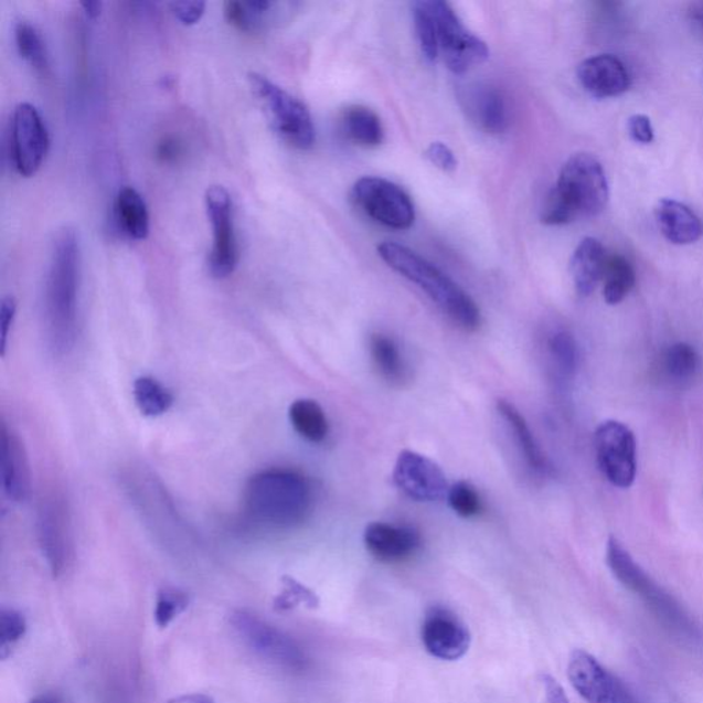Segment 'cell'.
Returning <instances> with one entry per match:
<instances>
[{"label": "cell", "instance_id": "6da1fadb", "mask_svg": "<svg viewBox=\"0 0 703 703\" xmlns=\"http://www.w3.org/2000/svg\"><path fill=\"white\" fill-rule=\"evenodd\" d=\"M609 201V183L604 167L588 153L572 156L562 167L558 182L550 191L542 222L564 226L578 217L598 216Z\"/></svg>", "mask_w": 703, "mask_h": 703}, {"label": "cell", "instance_id": "7a4b0ae2", "mask_svg": "<svg viewBox=\"0 0 703 703\" xmlns=\"http://www.w3.org/2000/svg\"><path fill=\"white\" fill-rule=\"evenodd\" d=\"M78 274L77 236L72 228H64L55 236L46 289L50 339L60 353L72 350L76 340Z\"/></svg>", "mask_w": 703, "mask_h": 703}, {"label": "cell", "instance_id": "3957f363", "mask_svg": "<svg viewBox=\"0 0 703 703\" xmlns=\"http://www.w3.org/2000/svg\"><path fill=\"white\" fill-rule=\"evenodd\" d=\"M379 255L387 266L424 290L427 297L459 328H480V308L472 298L430 262L396 242L379 245Z\"/></svg>", "mask_w": 703, "mask_h": 703}, {"label": "cell", "instance_id": "277c9868", "mask_svg": "<svg viewBox=\"0 0 703 703\" xmlns=\"http://www.w3.org/2000/svg\"><path fill=\"white\" fill-rule=\"evenodd\" d=\"M245 505L252 519L263 525L295 528L311 514L312 486L300 472L262 471L247 482Z\"/></svg>", "mask_w": 703, "mask_h": 703}, {"label": "cell", "instance_id": "5b68a950", "mask_svg": "<svg viewBox=\"0 0 703 703\" xmlns=\"http://www.w3.org/2000/svg\"><path fill=\"white\" fill-rule=\"evenodd\" d=\"M606 561L621 586L637 595L663 628L684 639L700 637L699 627L684 607L647 575L616 537L607 543Z\"/></svg>", "mask_w": 703, "mask_h": 703}, {"label": "cell", "instance_id": "8992f818", "mask_svg": "<svg viewBox=\"0 0 703 703\" xmlns=\"http://www.w3.org/2000/svg\"><path fill=\"white\" fill-rule=\"evenodd\" d=\"M249 82L275 131L296 149H311L315 143V126L307 106L258 73H251Z\"/></svg>", "mask_w": 703, "mask_h": 703}, {"label": "cell", "instance_id": "52a82bcc", "mask_svg": "<svg viewBox=\"0 0 703 703\" xmlns=\"http://www.w3.org/2000/svg\"><path fill=\"white\" fill-rule=\"evenodd\" d=\"M437 28L438 50L449 71L464 75L489 57L487 43L471 33L452 6L443 0H426Z\"/></svg>", "mask_w": 703, "mask_h": 703}, {"label": "cell", "instance_id": "ba28073f", "mask_svg": "<svg viewBox=\"0 0 703 703\" xmlns=\"http://www.w3.org/2000/svg\"><path fill=\"white\" fill-rule=\"evenodd\" d=\"M352 201L365 216L387 228L407 230L415 221L409 195L391 180L365 177L352 189Z\"/></svg>", "mask_w": 703, "mask_h": 703}, {"label": "cell", "instance_id": "9c48e42d", "mask_svg": "<svg viewBox=\"0 0 703 703\" xmlns=\"http://www.w3.org/2000/svg\"><path fill=\"white\" fill-rule=\"evenodd\" d=\"M232 624L242 642L264 660L289 671H302L307 667V657L295 640L256 615L235 611Z\"/></svg>", "mask_w": 703, "mask_h": 703}, {"label": "cell", "instance_id": "30bf717a", "mask_svg": "<svg viewBox=\"0 0 703 703\" xmlns=\"http://www.w3.org/2000/svg\"><path fill=\"white\" fill-rule=\"evenodd\" d=\"M595 451L606 480L629 488L637 478V440L631 429L618 420H606L595 432Z\"/></svg>", "mask_w": 703, "mask_h": 703}, {"label": "cell", "instance_id": "8fae6325", "mask_svg": "<svg viewBox=\"0 0 703 703\" xmlns=\"http://www.w3.org/2000/svg\"><path fill=\"white\" fill-rule=\"evenodd\" d=\"M205 204L213 230V244L207 260L210 271L213 278H227L238 264L232 196L223 185H211L206 190Z\"/></svg>", "mask_w": 703, "mask_h": 703}, {"label": "cell", "instance_id": "7c38bea8", "mask_svg": "<svg viewBox=\"0 0 703 703\" xmlns=\"http://www.w3.org/2000/svg\"><path fill=\"white\" fill-rule=\"evenodd\" d=\"M50 138L46 124L35 106L20 104L11 121V156L17 172L31 178L42 167L49 151Z\"/></svg>", "mask_w": 703, "mask_h": 703}, {"label": "cell", "instance_id": "4fadbf2b", "mask_svg": "<svg viewBox=\"0 0 703 703\" xmlns=\"http://www.w3.org/2000/svg\"><path fill=\"white\" fill-rule=\"evenodd\" d=\"M393 482L416 502H441L451 488L440 466L408 449L397 457Z\"/></svg>", "mask_w": 703, "mask_h": 703}, {"label": "cell", "instance_id": "5bb4252c", "mask_svg": "<svg viewBox=\"0 0 703 703\" xmlns=\"http://www.w3.org/2000/svg\"><path fill=\"white\" fill-rule=\"evenodd\" d=\"M422 643L432 657L441 661H457L468 654L471 645L469 628L452 611L432 607L422 624Z\"/></svg>", "mask_w": 703, "mask_h": 703}, {"label": "cell", "instance_id": "9a60e30c", "mask_svg": "<svg viewBox=\"0 0 703 703\" xmlns=\"http://www.w3.org/2000/svg\"><path fill=\"white\" fill-rule=\"evenodd\" d=\"M567 678L573 689L588 703H616L627 688L622 680L601 665L584 650L572 652L567 663Z\"/></svg>", "mask_w": 703, "mask_h": 703}, {"label": "cell", "instance_id": "2e32d148", "mask_svg": "<svg viewBox=\"0 0 703 703\" xmlns=\"http://www.w3.org/2000/svg\"><path fill=\"white\" fill-rule=\"evenodd\" d=\"M470 120L483 132L499 135L510 126V106L502 89L488 83H476L460 94Z\"/></svg>", "mask_w": 703, "mask_h": 703}, {"label": "cell", "instance_id": "e0dca14e", "mask_svg": "<svg viewBox=\"0 0 703 703\" xmlns=\"http://www.w3.org/2000/svg\"><path fill=\"white\" fill-rule=\"evenodd\" d=\"M39 540L54 576L65 569L70 555V519L58 499H47L39 510Z\"/></svg>", "mask_w": 703, "mask_h": 703}, {"label": "cell", "instance_id": "ac0fdd59", "mask_svg": "<svg viewBox=\"0 0 703 703\" xmlns=\"http://www.w3.org/2000/svg\"><path fill=\"white\" fill-rule=\"evenodd\" d=\"M577 78L590 97H620L631 87V76L621 60L610 54L596 55L577 67Z\"/></svg>", "mask_w": 703, "mask_h": 703}, {"label": "cell", "instance_id": "d6986e66", "mask_svg": "<svg viewBox=\"0 0 703 703\" xmlns=\"http://www.w3.org/2000/svg\"><path fill=\"white\" fill-rule=\"evenodd\" d=\"M364 545L376 561L397 564L413 556L420 547V536L415 529L373 522L364 531Z\"/></svg>", "mask_w": 703, "mask_h": 703}, {"label": "cell", "instance_id": "ffe728a7", "mask_svg": "<svg viewBox=\"0 0 703 703\" xmlns=\"http://www.w3.org/2000/svg\"><path fill=\"white\" fill-rule=\"evenodd\" d=\"M2 478L6 494L13 502H24L30 497V462L19 436L2 426Z\"/></svg>", "mask_w": 703, "mask_h": 703}, {"label": "cell", "instance_id": "44dd1931", "mask_svg": "<svg viewBox=\"0 0 703 703\" xmlns=\"http://www.w3.org/2000/svg\"><path fill=\"white\" fill-rule=\"evenodd\" d=\"M656 221L661 233L674 245H690L701 239L703 224L688 205L674 200H661L656 207Z\"/></svg>", "mask_w": 703, "mask_h": 703}, {"label": "cell", "instance_id": "7402d4cb", "mask_svg": "<svg viewBox=\"0 0 703 703\" xmlns=\"http://www.w3.org/2000/svg\"><path fill=\"white\" fill-rule=\"evenodd\" d=\"M607 255L598 239L584 238L573 253L571 274L577 294L587 297L604 279Z\"/></svg>", "mask_w": 703, "mask_h": 703}, {"label": "cell", "instance_id": "603a6c76", "mask_svg": "<svg viewBox=\"0 0 703 703\" xmlns=\"http://www.w3.org/2000/svg\"><path fill=\"white\" fill-rule=\"evenodd\" d=\"M342 134L360 148L373 149L384 142L385 131L381 118L362 105H352L340 117Z\"/></svg>", "mask_w": 703, "mask_h": 703}, {"label": "cell", "instance_id": "cb8c5ba5", "mask_svg": "<svg viewBox=\"0 0 703 703\" xmlns=\"http://www.w3.org/2000/svg\"><path fill=\"white\" fill-rule=\"evenodd\" d=\"M115 217L118 228L131 239L148 238L150 216L142 195L132 188L118 191L115 204Z\"/></svg>", "mask_w": 703, "mask_h": 703}, {"label": "cell", "instance_id": "d4e9b609", "mask_svg": "<svg viewBox=\"0 0 703 703\" xmlns=\"http://www.w3.org/2000/svg\"><path fill=\"white\" fill-rule=\"evenodd\" d=\"M498 411L503 416V419L508 422L510 429L513 430L515 441L519 444L529 468L539 472V475H548L551 471L548 459L545 457L543 449L540 448L524 415H521L513 404L505 401L498 402Z\"/></svg>", "mask_w": 703, "mask_h": 703}, {"label": "cell", "instance_id": "484cf974", "mask_svg": "<svg viewBox=\"0 0 703 703\" xmlns=\"http://www.w3.org/2000/svg\"><path fill=\"white\" fill-rule=\"evenodd\" d=\"M371 358L380 375L392 385H403L408 380V369L395 341L384 334L370 340Z\"/></svg>", "mask_w": 703, "mask_h": 703}, {"label": "cell", "instance_id": "4316f807", "mask_svg": "<svg viewBox=\"0 0 703 703\" xmlns=\"http://www.w3.org/2000/svg\"><path fill=\"white\" fill-rule=\"evenodd\" d=\"M291 426L309 443H322L329 435V422L324 411L315 401L300 398L289 409Z\"/></svg>", "mask_w": 703, "mask_h": 703}, {"label": "cell", "instance_id": "83f0119b", "mask_svg": "<svg viewBox=\"0 0 703 703\" xmlns=\"http://www.w3.org/2000/svg\"><path fill=\"white\" fill-rule=\"evenodd\" d=\"M604 297L610 306H617L629 295L637 283L635 269L626 257L607 256L604 274Z\"/></svg>", "mask_w": 703, "mask_h": 703}, {"label": "cell", "instance_id": "f1b7e54d", "mask_svg": "<svg viewBox=\"0 0 703 703\" xmlns=\"http://www.w3.org/2000/svg\"><path fill=\"white\" fill-rule=\"evenodd\" d=\"M275 3L269 0H255V2H239L228 0L224 3V17L230 25L244 32H255L266 24L267 17L271 13Z\"/></svg>", "mask_w": 703, "mask_h": 703}, {"label": "cell", "instance_id": "f546056e", "mask_svg": "<svg viewBox=\"0 0 703 703\" xmlns=\"http://www.w3.org/2000/svg\"><path fill=\"white\" fill-rule=\"evenodd\" d=\"M135 403L145 416H160L172 407L170 391L153 376H139L134 384Z\"/></svg>", "mask_w": 703, "mask_h": 703}, {"label": "cell", "instance_id": "4dcf8cb0", "mask_svg": "<svg viewBox=\"0 0 703 703\" xmlns=\"http://www.w3.org/2000/svg\"><path fill=\"white\" fill-rule=\"evenodd\" d=\"M17 49L22 58L30 64L33 70L44 72L49 67L46 47H44L41 33L28 21L17 22L15 30Z\"/></svg>", "mask_w": 703, "mask_h": 703}, {"label": "cell", "instance_id": "1f68e13d", "mask_svg": "<svg viewBox=\"0 0 703 703\" xmlns=\"http://www.w3.org/2000/svg\"><path fill=\"white\" fill-rule=\"evenodd\" d=\"M700 368L699 353L685 342H678L668 348L665 353V370L674 381L693 379Z\"/></svg>", "mask_w": 703, "mask_h": 703}, {"label": "cell", "instance_id": "d6a6232c", "mask_svg": "<svg viewBox=\"0 0 703 703\" xmlns=\"http://www.w3.org/2000/svg\"><path fill=\"white\" fill-rule=\"evenodd\" d=\"M414 25L418 38L422 54L427 61H436L440 55L437 41V28L435 19L425 2L414 3Z\"/></svg>", "mask_w": 703, "mask_h": 703}, {"label": "cell", "instance_id": "836d02e7", "mask_svg": "<svg viewBox=\"0 0 703 703\" xmlns=\"http://www.w3.org/2000/svg\"><path fill=\"white\" fill-rule=\"evenodd\" d=\"M548 351L561 375L571 379V376L576 374L578 350L575 339L569 333L558 331V333L551 335Z\"/></svg>", "mask_w": 703, "mask_h": 703}, {"label": "cell", "instance_id": "e575fe53", "mask_svg": "<svg viewBox=\"0 0 703 703\" xmlns=\"http://www.w3.org/2000/svg\"><path fill=\"white\" fill-rule=\"evenodd\" d=\"M189 595L173 587L162 588L157 595L155 620L160 628H167L177 617L188 609Z\"/></svg>", "mask_w": 703, "mask_h": 703}, {"label": "cell", "instance_id": "d590c367", "mask_svg": "<svg viewBox=\"0 0 703 703\" xmlns=\"http://www.w3.org/2000/svg\"><path fill=\"white\" fill-rule=\"evenodd\" d=\"M26 632V620L20 611L2 609L0 611V657L6 660Z\"/></svg>", "mask_w": 703, "mask_h": 703}, {"label": "cell", "instance_id": "8d00e7d4", "mask_svg": "<svg viewBox=\"0 0 703 703\" xmlns=\"http://www.w3.org/2000/svg\"><path fill=\"white\" fill-rule=\"evenodd\" d=\"M448 503L451 509L464 519H471L481 513L482 503L480 494L469 482L459 481L449 488Z\"/></svg>", "mask_w": 703, "mask_h": 703}, {"label": "cell", "instance_id": "74e56055", "mask_svg": "<svg viewBox=\"0 0 703 703\" xmlns=\"http://www.w3.org/2000/svg\"><path fill=\"white\" fill-rule=\"evenodd\" d=\"M300 605L313 609V607H318L319 599L311 589L301 586L291 577H284V590L274 601L275 610L288 611Z\"/></svg>", "mask_w": 703, "mask_h": 703}, {"label": "cell", "instance_id": "f35d334b", "mask_svg": "<svg viewBox=\"0 0 703 703\" xmlns=\"http://www.w3.org/2000/svg\"><path fill=\"white\" fill-rule=\"evenodd\" d=\"M426 159L444 172H452L457 170L458 161L454 151L447 145L435 142L426 149Z\"/></svg>", "mask_w": 703, "mask_h": 703}, {"label": "cell", "instance_id": "ab89813d", "mask_svg": "<svg viewBox=\"0 0 703 703\" xmlns=\"http://www.w3.org/2000/svg\"><path fill=\"white\" fill-rule=\"evenodd\" d=\"M205 2L201 0H184L171 3L172 13L184 25H194L205 13Z\"/></svg>", "mask_w": 703, "mask_h": 703}, {"label": "cell", "instance_id": "60d3db41", "mask_svg": "<svg viewBox=\"0 0 703 703\" xmlns=\"http://www.w3.org/2000/svg\"><path fill=\"white\" fill-rule=\"evenodd\" d=\"M628 131L635 142L640 145H649L654 140V128L650 118L645 115L629 117Z\"/></svg>", "mask_w": 703, "mask_h": 703}, {"label": "cell", "instance_id": "b9f144b4", "mask_svg": "<svg viewBox=\"0 0 703 703\" xmlns=\"http://www.w3.org/2000/svg\"><path fill=\"white\" fill-rule=\"evenodd\" d=\"M17 311V302L13 297H4L2 303H0V348H2V356L6 354V348H8V337L11 324Z\"/></svg>", "mask_w": 703, "mask_h": 703}, {"label": "cell", "instance_id": "7bdbcfd3", "mask_svg": "<svg viewBox=\"0 0 703 703\" xmlns=\"http://www.w3.org/2000/svg\"><path fill=\"white\" fill-rule=\"evenodd\" d=\"M540 682L543 684L545 699H547L548 703H571L564 688H562L558 680L551 677V674H542V677H540Z\"/></svg>", "mask_w": 703, "mask_h": 703}, {"label": "cell", "instance_id": "ee69618b", "mask_svg": "<svg viewBox=\"0 0 703 703\" xmlns=\"http://www.w3.org/2000/svg\"><path fill=\"white\" fill-rule=\"evenodd\" d=\"M689 20L695 33L703 39V3L691 4Z\"/></svg>", "mask_w": 703, "mask_h": 703}, {"label": "cell", "instance_id": "f6af8a7d", "mask_svg": "<svg viewBox=\"0 0 703 703\" xmlns=\"http://www.w3.org/2000/svg\"><path fill=\"white\" fill-rule=\"evenodd\" d=\"M180 153V145L173 139H167L164 143L160 145L159 156L162 160L171 161L175 160Z\"/></svg>", "mask_w": 703, "mask_h": 703}, {"label": "cell", "instance_id": "bcb514c9", "mask_svg": "<svg viewBox=\"0 0 703 703\" xmlns=\"http://www.w3.org/2000/svg\"><path fill=\"white\" fill-rule=\"evenodd\" d=\"M167 703H215L212 696L205 694H189L178 696V699H173L168 701Z\"/></svg>", "mask_w": 703, "mask_h": 703}, {"label": "cell", "instance_id": "7dc6e473", "mask_svg": "<svg viewBox=\"0 0 703 703\" xmlns=\"http://www.w3.org/2000/svg\"><path fill=\"white\" fill-rule=\"evenodd\" d=\"M82 8L88 19L97 20L100 15V11H103V2H98V0H93V2H82Z\"/></svg>", "mask_w": 703, "mask_h": 703}, {"label": "cell", "instance_id": "c3c4849f", "mask_svg": "<svg viewBox=\"0 0 703 703\" xmlns=\"http://www.w3.org/2000/svg\"><path fill=\"white\" fill-rule=\"evenodd\" d=\"M30 703H62L57 696L52 694L39 695L36 699H33Z\"/></svg>", "mask_w": 703, "mask_h": 703}]
</instances>
